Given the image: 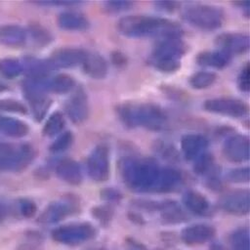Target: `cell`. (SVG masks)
<instances>
[{
	"mask_svg": "<svg viewBox=\"0 0 250 250\" xmlns=\"http://www.w3.org/2000/svg\"><path fill=\"white\" fill-rule=\"evenodd\" d=\"M249 168L248 167H237L229 170L227 173L228 181L236 184H242L249 182Z\"/></svg>",
	"mask_w": 250,
	"mask_h": 250,
	"instance_id": "cell-37",
	"label": "cell"
},
{
	"mask_svg": "<svg viewBox=\"0 0 250 250\" xmlns=\"http://www.w3.org/2000/svg\"><path fill=\"white\" fill-rule=\"evenodd\" d=\"M23 70V65L15 59H3L0 61V73L7 78H15Z\"/></svg>",
	"mask_w": 250,
	"mask_h": 250,
	"instance_id": "cell-33",
	"label": "cell"
},
{
	"mask_svg": "<svg viewBox=\"0 0 250 250\" xmlns=\"http://www.w3.org/2000/svg\"><path fill=\"white\" fill-rule=\"evenodd\" d=\"M64 118L62 113L54 112L47 120L43 128V134L47 137H53L61 133L64 127Z\"/></svg>",
	"mask_w": 250,
	"mask_h": 250,
	"instance_id": "cell-32",
	"label": "cell"
},
{
	"mask_svg": "<svg viewBox=\"0 0 250 250\" xmlns=\"http://www.w3.org/2000/svg\"><path fill=\"white\" fill-rule=\"evenodd\" d=\"M19 207H20V211H21V215L25 218L32 217L36 212L35 203L32 200L27 199V198L21 199L20 203H19Z\"/></svg>",
	"mask_w": 250,
	"mask_h": 250,
	"instance_id": "cell-42",
	"label": "cell"
},
{
	"mask_svg": "<svg viewBox=\"0 0 250 250\" xmlns=\"http://www.w3.org/2000/svg\"><path fill=\"white\" fill-rule=\"evenodd\" d=\"M186 52L187 45L181 38L162 39L155 45L151 59L179 61Z\"/></svg>",
	"mask_w": 250,
	"mask_h": 250,
	"instance_id": "cell-14",
	"label": "cell"
},
{
	"mask_svg": "<svg viewBox=\"0 0 250 250\" xmlns=\"http://www.w3.org/2000/svg\"><path fill=\"white\" fill-rule=\"evenodd\" d=\"M0 110L13 111V112H26L25 106L18 101L15 100H4L0 101Z\"/></svg>",
	"mask_w": 250,
	"mask_h": 250,
	"instance_id": "cell-41",
	"label": "cell"
},
{
	"mask_svg": "<svg viewBox=\"0 0 250 250\" xmlns=\"http://www.w3.org/2000/svg\"><path fill=\"white\" fill-rule=\"evenodd\" d=\"M250 75H249V65L246 63L242 69L240 70L238 76H237V85L238 88L245 93L249 92L250 89Z\"/></svg>",
	"mask_w": 250,
	"mask_h": 250,
	"instance_id": "cell-40",
	"label": "cell"
},
{
	"mask_svg": "<svg viewBox=\"0 0 250 250\" xmlns=\"http://www.w3.org/2000/svg\"><path fill=\"white\" fill-rule=\"evenodd\" d=\"M89 177L98 183L104 182L109 177V151L106 146H97L87 158Z\"/></svg>",
	"mask_w": 250,
	"mask_h": 250,
	"instance_id": "cell-7",
	"label": "cell"
},
{
	"mask_svg": "<svg viewBox=\"0 0 250 250\" xmlns=\"http://www.w3.org/2000/svg\"><path fill=\"white\" fill-rule=\"evenodd\" d=\"M92 215L103 225H107L113 216V209L110 206L100 205L92 209Z\"/></svg>",
	"mask_w": 250,
	"mask_h": 250,
	"instance_id": "cell-38",
	"label": "cell"
},
{
	"mask_svg": "<svg viewBox=\"0 0 250 250\" xmlns=\"http://www.w3.org/2000/svg\"><path fill=\"white\" fill-rule=\"evenodd\" d=\"M231 250H250V232L247 228L233 230L229 238Z\"/></svg>",
	"mask_w": 250,
	"mask_h": 250,
	"instance_id": "cell-30",
	"label": "cell"
},
{
	"mask_svg": "<svg viewBox=\"0 0 250 250\" xmlns=\"http://www.w3.org/2000/svg\"><path fill=\"white\" fill-rule=\"evenodd\" d=\"M85 55L86 51L83 49L67 47L59 49L56 52H54L50 61L56 68H68L82 64Z\"/></svg>",
	"mask_w": 250,
	"mask_h": 250,
	"instance_id": "cell-15",
	"label": "cell"
},
{
	"mask_svg": "<svg viewBox=\"0 0 250 250\" xmlns=\"http://www.w3.org/2000/svg\"><path fill=\"white\" fill-rule=\"evenodd\" d=\"M97 234L95 227L88 222L70 223L54 229L51 232L52 238L64 245H79L91 240Z\"/></svg>",
	"mask_w": 250,
	"mask_h": 250,
	"instance_id": "cell-6",
	"label": "cell"
},
{
	"mask_svg": "<svg viewBox=\"0 0 250 250\" xmlns=\"http://www.w3.org/2000/svg\"><path fill=\"white\" fill-rule=\"evenodd\" d=\"M8 214V208L5 201L0 197V223H2Z\"/></svg>",
	"mask_w": 250,
	"mask_h": 250,
	"instance_id": "cell-47",
	"label": "cell"
},
{
	"mask_svg": "<svg viewBox=\"0 0 250 250\" xmlns=\"http://www.w3.org/2000/svg\"><path fill=\"white\" fill-rule=\"evenodd\" d=\"M81 65L84 72L93 79H103L107 74V62L98 53L86 52Z\"/></svg>",
	"mask_w": 250,
	"mask_h": 250,
	"instance_id": "cell-19",
	"label": "cell"
},
{
	"mask_svg": "<svg viewBox=\"0 0 250 250\" xmlns=\"http://www.w3.org/2000/svg\"><path fill=\"white\" fill-rule=\"evenodd\" d=\"M183 178L181 173L171 167L160 168L157 176L154 191L156 192H170L175 190L182 183Z\"/></svg>",
	"mask_w": 250,
	"mask_h": 250,
	"instance_id": "cell-20",
	"label": "cell"
},
{
	"mask_svg": "<svg viewBox=\"0 0 250 250\" xmlns=\"http://www.w3.org/2000/svg\"><path fill=\"white\" fill-rule=\"evenodd\" d=\"M121 193L114 189V188H105L103 191H101V197L106 201H114V200H119L121 198Z\"/></svg>",
	"mask_w": 250,
	"mask_h": 250,
	"instance_id": "cell-46",
	"label": "cell"
},
{
	"mask_svg": "<svg viewBox=\"0 0 250 250\" xmlns=\"http://www.w3.org/2000/svg\"><path fill=\"white\" fill-rule=\"evenodd\" d=\"M57 176L64 183L77 186L83 181V174L78 162L73 159H63L56 166Z\"/></svg>",
	"mask_w": 250,
	"mask_h": 250,
	"instance_id": "cell-18",
	"label": "cell"
},
{
	"mask_svg": "<svg viewBox=\"0 0 250 250\" xmlns=\"http://www.w3.org/2000/svg\"><path fill=\"white\" fill-rule=\"evenodd\" d=\"M116 113L121 123L128 128L160 130L167 123L164 110L151 103H124L116 107Z\"/></svg>",
	"mask_w": 250,
	"mask_h": 250,
	"instance_id": "cell-2",
	"label": "cell"
},
{
	"mask_svg": "<svg viewBox=\"0 0 250 250\" xmlns=\"http://www.w3.org/2000/svg\"><path fill=\"white\" fill-rule=\"evenodd\" d=\"M157 149L159 151V153L161 154V156L163 158H166V159H170V160H174L176 158H178V153L176 151V149L171 146L170 145H167V144H161L157 146Z\"/></svg>",
	"mask_w": 250,
	"mask_h": 250,
	"instance_id": "cell-45",
	"label": "cell"
},
{
	"mask_svg": "<svg viewBox=\"0 0 250 250\" xmlns=\"http://www.w3.org/2000/svg\"><path fill=\"white\" fill-rule=\"evenodd\" d=\"M160 167L150 158H126L121 175L126 186L137 192L154 191Z\"/></svg>",
	"mask_w": 250,
	"mask_h": 250,
	"instance_id": "cell-3",
	"label": "cell"
},
{
	"mask_svg": "<svg viewBox=\"0 0 250 250\" xmlns=\"http://www.w3.org/2000/svg\"><path fill=\"white\" fill-rule=\"evenodd\" d=\"M182 201L186 208L195 215L203 216L210 211V202L202 193L196 190L186 191L183 194Z\"/></svg>",
	"mask_w": 250,
	"mask_h": 250,
	"instance_id": "cell-23",
	"label": "cell"
},
{
	"mask_svg": "<svg viewBox=\"0 0 250 250\" xmlns=\"http://www.w3.org/2000/svg\"><path fill=\"white\" fill-rule=\"evenodd\" d=\"M0 131L13 138H21L28 133V126L21 120L0 115Z\"/></svg>",
	"mask_w": 250,
	"mask_h": 250,
	"instance_id": "cell-27",
	"label": "cell"
},
{
	"mask_svg": "<svg viewBox=\"0 0 250 250\" xmlns=\"http://www.w3.org/2000/svg\"><path fill=\"white\" fill-rule=\"evenodd\" d=\"M47 90L57 93L65 94L70 92L74 86V79L68 74H58L47 79Z\"/></svg>",
	"mask_w": 250,
	"mask_h": 250,
	"instance_id": "cell-29",
	"label": "cell"
},
{
	"mask_svg": "<svg viewBox=\"0 0 250 250\" xmlns=\"http://www.w3.org/2000/svg\"><path fill=\"white\" fill-rule=\"evenodd\" d=\"M30 104H31V107H32L34 117L36 119L40 120L45 115V113L47 112V110L50 106L51 101L45 96V97L39 98L37 100L31 101Z\"/></svg>",
	"mask_w": 250,
	"mask_h": 250,
	"instance_id": "cell-39",
	"label": "cell"
},
{
	"mask_svg": "<svg viewBox=\"0 0 250 250\" xmlns=\"http://www.w3.org/2000/svg\"><path fill=\"white\" fill-rule=\"evenodd\" d=\"M229 62L230 56L221 50L204 51L199 53L196 57V62L199 65L213 68H223L227 66Z\"/></svg>",
	"mask_w": 250,
	"mask_h": 250,
	"instance_id": "cell-24",
	"label": "cell"
},
{
	"mask_svg": "<svg viewBox=\"0 0 250 250\" xmlns=\"http://www.w3.org/2000/svg\"><path fill=\"white\" fill-rule=\"evenodd\" d=\"M215 234V229L207 224H194L185 228L181 239L188 245H198L210 240Z\"/></svg>",
	"mask_w": 250,
	"mask_h": 250,
	"instance_id": "cell-16",
	"label": "cell"
},
{
	"mask_svg": "<svg viewBox=\"0 0 250 250\" xmlns=\"http://www.w3.org/2000/svg\"><path fill=\"white\" fill-rule=\"evenodd\" d=\"M64 110L74 124L83 123L89 115V105L85 92L79 88L66 101Z\"/></svg>",
	"mask_w": 250,
	"mask_h": 250,
	"instance_id": "cell-13",
	"label": "cell"
},
{
	"mask_svg": "<svg viewBox=\"0 0 250 250\" xmlns=\"http://www.w3.org/2000/svg\"><path fill=\"white\" fill-rule=\"evenodd\" d=\"M25 68L29 75V78L46 79L51 75L56 67L50 60H38L29 59L25 62Z\"/></svg>",
	"mask_w": 250,
	"mask_h": 250,
	"instance_id": "cell-26",
	"label": "cell"
},
{
	"mask_svg": "<svg viewBox=\"0 0 250 250\" xmlns=\"http://www.w3.org/2000/svg\"><path fill=\"white\" fill-rule=\"evenodd\" d=\"M155 9L162 13L174 12L179 7V3L175 1H157L153 3Z\"/></svg>",
	"mask_w": 250,
	"mask_h": 250,
	"instance_id": "cell-44",
	"label": "cell"
},
{
	"mask_svg": "<svg viewBox=\"0 0 250 250\" xmlns=\"http://www.w3.org/2000/svg\"><path fill=\"white\" fill-rule=\"evenodd\" d=\"M34 149L27 144L0 143V170L21 171L34 158Z\"/></svg>",
	"mask_w": 250,
	"mask_h": 250,
	"instance_id": "cell-5",
	"label": "cell"
},
{
	"mask_svg": "<svg viewBox=\"0 0 250 250\" xmlns=\"http://www.w3.org/2000/svg\"><path fill=\"white\" fill-rule=\"evenodd\" d=\"M249 35L242 32H227L216 37V45L221 48V51L231 55H239L249 49Z\"/></svg>",
	"mask_w": 250,
	"mask_h": 250,
	"instance_id": "cell-12",
	"label": "cell"
},
{
	"mask_svg": "<svg viewBox=\"0 0 250 250\" xmlns=\"http://www.w3.org/2000/svg\"><path fill=\"white\" fill-rule=\"evenodd\" d=\"M72 142H73V135H72V133L69 132V131L63 132L51 145L50 149L53 152H62V151H65L66 149H68L71 146Z\"/></svg>",
	"mask_w": 250,
	"mask_h": 250,
	"instance_id": "cell-34",
	"label": "cell"
},
{
	"mask_svg": "<svg viewBox=\"0 0 250 250\" xmlns=\"http://www.w3.org/2000/svg\"><path fill=\"white\" fill-rule=\"evenodd\" d=\"M221 209L229 214L242 216L250 210V192L248 189H237L223 196L219 202Z\"/></svg>",
	"mask_w": 250,
	"mask_h": 250,
	"instance_id": "cell-9",
	"label": "cell"
},
{
	"mask_svg": "<svg viewBox=\"0 0 250 250\" xmlns=\"http://www.w3.org/2000/svg\"><path fill=\"white\" fill-rule=\"evenodd\" d=\"M151 63L153 64V66L165 73H172L177 71L180 66V61H176V60H161V59H150Z\"/></svg>",
	"mask_w": 250,
	"mask_h": 250,
	"instance_id": "cell-36",
	"label": "cell"
},
{
	"mask_svg": "<svg viewBox=\"0 0 250 250\" xmlns=\"http://www.w3.org/2000/svg\"><path fill=\"white\" fill-rule=\"evenodd\" d=\"M209 141L200 134H186L181 139V148L184 156L188 159H195L208 147Z\"/></svg>",
	"mask_w": 250,
	"mask_h": 250,
	"instance_id": "cell-17",
	"label": "cell"
},
{
	"mask_svg": "<svg viewBox=\"0 0 250 250\" xmlns=\"http://www.w3.org/2000/svg\"><path fill=\"white\" fill-rule=\"evenodd\" d=\"M203 107L206 111L239 118L247 115L248 105L241 100L234 98H214L205 101Z\"/></svg>",
	"mask_w": 250,
	"mask_h": 250,
	"instance_id": "cell-8",
	"label": "cell"
},
{
	"mask_svg": "<svg viewBox=\"0 0 250 250\" xmlns=\"http://www.w3.org/2000/svg\"><path fill=\"white\" fill-rule=\"evenodd\" d=\"M117 29L127 37H156L160 40L181 38L184 33L182 25L175 21L146 15H130L121 18L117 22Z\"/></svg>",
	"mask_w": 250,
	"mask_h": 250,
	"instance_id": "cell-1",
	"label": "cell"
},
{
	"mask_svg": "<svg viewBox=\"0 0 250 250\" xmlns=\"http://www.w3.org/2000/svg\"><path fill=\"white\" fill-rule=\"evenodd\" d=\"M32 34H33V38L38 42V43H42V44H47L52 40L51 35L49 34V32L45 29H43L42 27H33L31 30Z\"/></svg>",
	"mask_w": 250,
	"mask_h": 250,
	"instance_id": "cell-43",
	"label": "cell"
},
{
	"mask_svg": "<svg viewBox=\"0 0 250 250\" xmlns=\"http://www.w3.org/2000/svg\"><path fill=\"white\" fill-rule=\"evenodd\" d=\"M58 24L61 28L68 31H83L90 26L89 20L81 13L75 11H65L60 14Z\"/></svg>",
	"mask_w": 250,
	"mask_h": 250,
	"instance_id": "cell-22",
	"label": "cell"
},
{
	"mask_svg": "<svg viewBox=\"0 0 250 250\" xmlns=\"http://www.w3.org/2000/svg\"><path fill=\"white\" fill-rule=\"evenodd\" d=\"M226 159L234 163L245 162L249 159V139L247 136L236 134L229 137L223 145Z\"/></svg>",
	"mask_w": 250,
	"mask_h": 250,
	"instance_id": "cell-10",
	"label": "cell"
},
{
	"mask_svg": "<svg viewBox=\"0 0 250 250\" xmlns=\"http://www.w3.org/2000/svg\"><path fill=\"white\" fill-rule=\"evenodd\" d=\"M156 211L159 212L160 220L164 224H179L185 222L188 218L181 206L173 200L157 201Z\"/></svg>",
	"mask_w": 250,
	"mask_h": 250,
	"instance_id": "cell-21",
	"label": "cell"
},
{
	"mask_svg": "<svg viewBox=\"0 0 250 250\" xmlns=\"http://www.w3.org/2000/svg\"><path fill=\"white\" fill-rule=\"evenodd\" d=\"M240 7H242V11L248 16L249 15V11H250V2L249 1H243V2H239Z\"/></svg>",
	"mask_w": 250,
	"mask_h": 250,
	"instance_id": "cell-49",
	"label": "cell"
},
{
	"mask_svg": "<svg viewBox=\"0 0 250 250\" xmlns=\"http://www.w3.org/2000/svg\"><path fill=\"white\" fill-rule=\"evenodd\" d=\"M77 210V203L71 199L66 198L50 203L38 218L42 224H55L69 215H72Z\"/></svg>",
	"mask_w": 250,
	"mask_h": 250,
	"instance_id": "cell-11",
	"label": "cell"
},
{
	"mask_svg": "<svg viewBox=\"0 0 250 250\" xmlns=\"http://www.w3.org/2000/svg\"><path fill=\"white\" fill-rule=\"evenodd\" d=\"M104 10L107 14H119L126 12L134 6V3L131 1H121V0H114V1H106L103 4Z\"/></svg>",
	"mask_w": 250,
	"mask_h": 250,
	"instance_id": "cell-35",
	"label": "cell"
},
{
	"mask_svg": "<svg viewBox=\"0 0 250 250\" xmlns=\"http://www.w3.org/2000/svg\"><path fill=\"white\" fill-rule=\"evenodd\" d=\"M192 169L195 174L199 176H205L206 178L219 171V168L215 164L213 154L209 152H203L197 156L194 159Z\"/></svg>",
	"mask_w": 250,
	"mask_h": 250,
	"instance_id": "cell-28",
	"label": "cell"
},
{
	"mask_svg": "<svg viewBox=\"0 0 250 250\" xmlns=\"http://www.w3.org/2000/svg\"><path fill=\"white\" fill-rule=\"evenodd\" d=\"M181 14L188 23L206 31L218 29L225 20V15L221 8L201 3L186 5Z\"/></svg>",
	"mask_w": 250,
	"mask_h": 250,
	"instance_id": "cell-4",
	"label": "cell"
},
{
	"mask_svg": "<svg viewBox=\"0 0 250 250\" xmlns=\"http://www.w3.org/2000/svg\"><path fill=\"white\" fill-rule=\"evenodd\" d=\"M217 79L216 73L212 71L200 70L192 74L189 78V84L193 89H205L214 84Z\"/></svg>",
	"mask_w": 250,
	"mask_h": 250,
	"instance_id": "cell-31",
	"label": "cell"
},
{
	"mask_svg": "<svg viewBox=\"0 0 250 250\" xmlns=\"http://www.w3.org/2000/svg\"><path fill=\"white\" fill-rule=\"evenodd\" d=\"M26 40V31L20 25L5 24L0 26V44L21 46Z\"/></svg>",
	"mask_w": 250,
	"mask_h": 250,
	"instance_id": "cell-25",
	"label": "cell"
},
{
	"mask_svg": "<svg viewBox=\"0 0 250 250\" xmlns=\"http://www.w3.org/2000/svg\"><path fill=\"white\" fill-rule=\"evenodd\" d=\"M209 250H227V248L221 242H213L210 244Z\"/></svg>",
	"mask_w": 250,
	"mask_h": 250,
	"instance_id": "cell-48",
	"label": "cell"
}]
</instances>
